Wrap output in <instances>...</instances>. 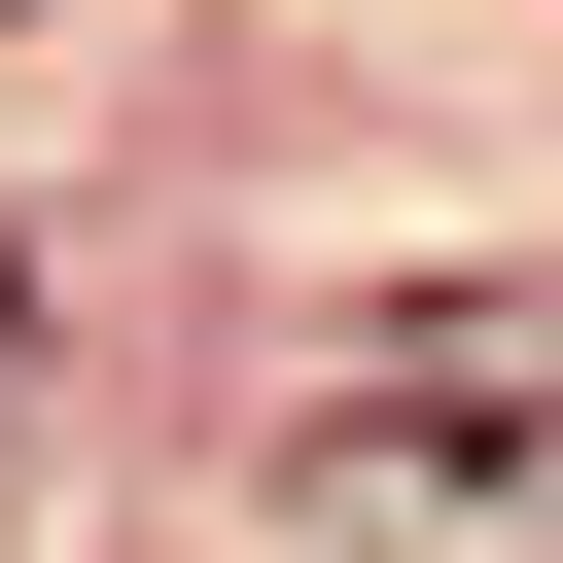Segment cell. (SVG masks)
I'll return each mask as SVG.
<instances>
[{"label":"cell","instance_id":"obj_1","mask_svg":"<svg viewBox=\"0 0 563 563\" xmlns=\"http://www.w3.org/2000/svg\"><path fill=\"white\" fill-rule=\"evenodd\" d=\"M317 528L352 563H563V422H422L387 387V422H317Z\"/></svg>","mask_w":563,"mask_h":563},{"label":"cell","instance_id":"obj_2","mask_svg":"<svg viewBox=\"0 0 563 563\" xmlns=\"http://www.w3.org/2000/svg\"><path fill=\"white\" fill-rule=\"evenodd\" d=\"M0 317H35V282H0Z\"/></svg>","mask_w":563,"mask_h":563}]
</instances>
